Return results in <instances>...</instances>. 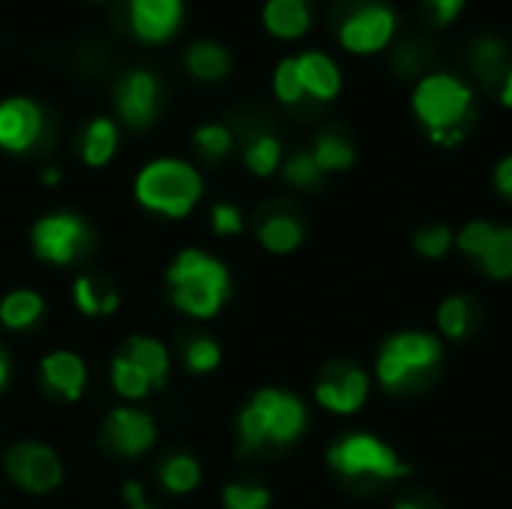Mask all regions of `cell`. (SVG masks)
<instances>
[{
    "mask_svg": "<svg viewBox=\"0 0 512 509\" xmlns=\"http://www.w3.org/2000/svg\"><path fill=\"white\" fill-rule=\"evenodd\" d=\"M168 282H171V297L174 306L186 315L195 318H210L222 309L225 297H228V273L225 267L204 255V252H183L171 270H168Z\"/></svg>",
    "mask_w": 512,
    "mask_h": 509,
    "instance_id": "6da1fadb",
    "label": "cell"
},
{
    "mask_svg": "<svg viewBox=\"0 0 512 509\" xmlns=\"http://www.w3.org/2000/svg\"><path fill=\"white\" fill-rule=\"evenodd\" d=\"M201 177L180 159H156L135 180V198L156 213L186 216L201 198Z\"/></svg>",
    "mask_w": 512,
    "mask_h": 509,
    "instance_id": "7a4b0ae2",
    "label": "cell"
},
{
    "mask_svg": "<svg viewBox=\"0 0 512 509\" xmlns=\"http://www.w3.org/2000/svg\"><path fill=\"white\" fill-rule=\"evenodd\" d=\"M441 357V342L432 333H399L390 336L378 354V381L390 390L405 387L417 375L435 369Z\"/></svg>",
    "mask_w": 512,
    "mask_h": 509,
    "instance_id": "3957f363",
    "label": "cell"
},
{
    "mask_svg": "<svg viewBox=\"0 0 512 509\" xmlns=\"http://www.w3.org/2000/svg\"><path fill=\"white\" fill-rule=\"evenodd\" d=\"M468 108H471V90L447 72L423 78L414 90V111L432 129V135L459 129Z\"/></svg>",
    "mask_w": 512,
    "mask_h": 509,
    "instance_id": "277c9868",
    "label": "cell"
},
{
    "mask_svg": "<svg viewBox=\"0 0 512 509\" xmlns=\"http://www.w3.org/2000/svg\"><path fill=\"white\" fill-rule=\"evenodd\" d=\"M330 465L342 474V477H378V480H393V477H405L408 465L378 438L372 435H351L342 438L333 450H330Z\"/></svg>",
    "mask_w": 512,
    "mask_h": 509,
    "instance_id": "5b68a950",
    "label": "cell"
},
{
    "mask_svg": "<svg viewBox=\"0 0 512 509\" xmlns=\"http://www.w3.org/2000/svg\"><path fill=\"white\" fill-rule=\"evenodd\" d=\"M6 474L18 489L42 495V492H51L60 486L63 468H60V459L54 456V450H48L42 444H15L6 453Z\"/></svg>",
    "mask_w": 512,
    "mask_h": 509,
    "instance_id": "8992f818",
    "label": "cell"
},
{
    "mask_svg": "<svg viewBox=\"0 0 512 509\" xmlns=\"http://www.w3.org/2000/svg\"><path fill=\"white\" fill-rule=\"evenodd\" d=\"M87 246V228L78 216H45L33 225V249L42 261L69 264Z\"/></svg>",
    "mask_w": 512,
    "mask_h": 509,
    "instance_id": "52a82bcc",
    "label": "cell"
},
{
    "mask_svg": "<svg viewBox=\"0 0 512 509\" xmlns=\"http://www.w3.org/2000/svg\"><path fill=\"white\" fill-rule=\"evenodd\" d=\"M393 30H396V15L381 3H369V6H360L354 15H348L342 21L339 39L354 54H372V51H381L390 42Z\"/></svg>",
    "mask_w": 512,
    "mask_h": 509,
    "instance_id": "ba28073f",
    "label": "cell"
},
{
    "mask_svg": "<svg viewBox=\"0 0 512 509\" xmlns=\"http://www.w3.org/2000/svg\"><path fill=\"white\" fill-rule=\"evenodd\" d=\"M156 441V426L147 414L135 408H117L108 414L102 426V444L117 453V456H141L153 447Z\"/></svg>",
    "mask_w": 512,
    "mask_h": 509,
    "instance_id": "9c48e42d",
    "label": "cell"
},
{
    "mask_svg": "<svg viewBox=\"0 0 512 509\" xmlns=\"http://www.w3.org/2000/svg\"><path fill=\"white\" fill-rule=\"evenodd\" d=\"M156 108H159V81H156V75L147 72V69L126 72L120 87H117V111H120V117L129 126L141 129V126L153 123Z\"/></svg>",
    "mask_w": 512,
    "mask_h": 509,
    "instance_id": "30bf717a",
    "label": "cell"
},
{
    "mask_svg": "<svg viewBox=\"0 0 512 509\" xmlns=\"http://www.w3.org/2000/svg\"><path fill=\"white\" fill-rule=\"evenodd\" d=\"M42 135V108L33 99L12 96L0 102V147L21 153L30 150Z\"/></svg>",
    "mask_w": 512,
    "mask_h": 509,
    "instance_id": "8fae6325",
    "label": "cell"
},
{
    "mask_svg": "<svg viewBox=\"0 0 512 509\" xmlns=\"http://www.w3.org/2000/svg\"><path fill=\"white\" fill-rule=\"evenodd\" d=\"M252 405L264 414L267 420V441L273 444H288L294 441L303 426H306V408L300 399L279 393V390H261Z\"/></svg>",
    "mask_w": 512,
    "mask_h": 509,
    "instance_id": "7c38bea8",
    "label": "cell"
},
{
    "mask_svg": "<svg viewBox=\"0 0 512 509\" xmlns=\"http://www.w3.org/2000/svg\"><path fill=\"white\" fill-rule=\"evenodd\" d=\"M183 21V0H129V24L138 39L162 42Z\"/></svg>",
    "mask_w": 512,
    "mask_h": 509,
    "instance_id": "4fadbf2b",
    "label": "cell"
},
{
    "mask_svg": "<svg viewBox=\"0 0 512 509\" xmlns=\"http://www.w3.org/2000/svg\"><path fill=\"white\" fill-rule=\"evenodd\" d=\"M366 396H369V378L360 369H339V372L327 375L315 390V399L333 414L360 411Z\"/></svg>",
    "mask_w": 512,
    "mask_h": 509,
    "instance_id": "5bb4252c",
    "label": "cell"
},
{
    "mask_svg": "<svg viewBox=\"0 0 512 509\" xmlns=\"http://www.w3.org/2000/svg\"><path fill=\"white\" fill-rule=\"evenodd\" d=\"M42 381L45 387L60 399H78L87 381V369L78 354L72 351H54L42 360Z\"/></svg>",
    "mask_w": 512,
    "mask_h": 509,
    "instance_id": "9a60e30c",
    "label": "cell"
},
{
    "mask_svg": "<svg viewBox=\"0 0 512 509\" xmlns=\"http://www.w3.org/2000/svg\"><path fill=\"white\" fill-rule=\"evenodd\" d=\"M297 66H300V78H303V87L309 96L315 99H333L342 87V75L336 69V63L321 54V51H306L297 57Z\"/></svg>",
    "mask_w": 512,
    "mask_h": 509,
    "instance_id": "2e32d148",
    "label": "cell"
},
{
    "mask_svg": "<svg viewBox=\"0 0 512 509\" xmlns=\"http://www.w3.org/2000/svg\"><path fill=\"white\" fill-rule=\"evenodd\" d=\"M309 3L306 0H267L264 3V24L273 36L297 39L309 30Z\"/></svg>",
    "mask_w": 512,
    "mask_h": 509,
    "instance_id": "e0dca14e",
    "label": "cell"
},
{
    "mask_svg": "<svg viewBox=\"0 0 512 509\" xmlns=\"http://www.w3.org/2000/svg\"><path fill=\"white\" fill-rule=\"evenodd\" d=\"M126 360L144 372L150 387H162L165 384V378H168V354H165V348L156 339H144V336L129 339Z\"/></svg>",
    "mask_w": 512,
    "mask_h": 509,
    "instance_id": "ac0fdd59",
    "label": "cell"
},
{
    "mask_svg": "<svg viewBox=\"0 0 512 509\" xmlns=\"http://www.w3.org/2000/svg\"><path fill=\"white\" fill-rule=\"evenodd\" d=\"M186 66L195 78L201 81H216V78H225L228 69H231V54L219 45V42H210V39H201L195 42L189 51H186Z\"/></svg>",
    "mask_w": 512,
    "mask_h": 509,
    "instance_id": "d6986e66",
    "label": "cell"
},
{
    "mask_svg": "<svg viewBox=\"0 0 512 509\" xmlns=\"http://www.w3.org/2000/svg\"><path fill=\"white\" fill-rule=\"evenodd\" d=\"M117 150V126L108 117L90 120V126L81 135V156L87 165H105Z\"/></svg>",
    "mask_w": 512,
    "mask_h": 509,
    "instance_id": "ffe728a7",
    "label": "cell"
},
{
    "mask_svg": "<svg viewBox=\"0 0 512 509\" xmlns=\"http://www.w3.org/2000/svg\"><path fill=\"white\" fill-rule=\"evenodd\" d=\"M42 315V297L36 291H12L0 303V321L9 330H24Z\"/></svg>",
    "mask_w": 512,
    "mask_h": 509,
    "instance_id": "44dd1931",
    "label": "cell"
},
{
    "mask_svg": "<svg viewBox=\"0 0 512 509\" xmlns=\"http://www.w3.org/2000/svg\"><path fill=\"white\" fill-rule=\"evenodd\" d=\"M258 237H261V243H264V249H270V252H291V249H297L300 246V240H303V228L291 219V216H273V219H267L264 225H261V231H258Z\"/></svg>",
    "mask_w": 512,
    "mask_h": 509,
    "instance_id": "7402d4cb",
    "label": "cell"
},
{
    "mask_svg": "<svg viewBox=\"0 0 512 509\" xmlns=\"http://www.w3.org/2000/svg\"><path fill=\"white\" fill-rule=\"evenodd\" d=\"M201 483V468L189 456H174L162 465V486L174 495H186Z\"/></svg>",
    "mask_w": 512,
    "mask_h": 509,
    "instance_id": "603a6c76",
    "label": "cell"
},
{
    "mask_svg": "<svg viewBox=\"0 0 512 509\" xmlns=\"http://www.w3.org/2000/svg\"><path fill=\"white\" fill-rule=\"evenodd\" d=\"M312 156H315V162H318L321 171H342V168H348L354 162L351 144L345 138H339V135H330V132L315 141Z\"/></svg>",
    "mask_w": 512,
    "mask_h": 509,
    "instance_id": "cb8c5ba5",
    "label": "cell"
},
{
    "mask_svg": "<svg viewBox=\"0 0 512 509\" xmlns=\"http://www.w3.org/2000/svg\"><path fill=\"white\" fill-rule=\"evenodd\" d=\"M486 276L492 279H510L512 276V228H498L492 246L480 258Z\"/></svg>",
    "mask_w": 512,
    "mask_h": 509,
    "instance_id": "d4e9b609",
    "label": "cell"
},
{
    "mask_svg": "<svg viewBox=\"0 0 512 509\" xmlns=\"http://www.w3.org/2000/svg\"><path fill=\"white\" fill-rule=\"evenodd\" d=\"M75 303L84 315H111L117 309V294L99 291V285L90 276H81L75 282Z\"/></svg>",
    "mask_w": 512,
    "mask_h": 509,
    "instance_id": "484cf974",
    "label": "cell"
},
{
    "mask_svg": "<svg viewBox=\"0 0 512 509\" xmlns=\"http://www.w3.org/2000/svg\"><path fill=\"white\" fill-rule=\"evenodd\" d=\"M279 159H282V147L273 135H258L255 141H249L246 147V165L252 174L258 177H267L279 168Z\"/></svg>",
    "mask_w": 512,
    "mask_h": 509,
    "instance_id": "4316f807",
    "label": "cell"
},
{
    "mask_svg": "<svg viewBox=\"0 0 512 509\" xmlns=\"http://www.w3.org/2000/svg\"><path fill=\"white\" fill-rule=\"evenodd\" d=\"M111 384L126 399H141L150 390V381L144 378V372L138 366H132L126 357H117L114 360V366H111Z\"/></svg>",
    "mask_w": 512,
    "mask_h": 509,
    "instance_id": "83f0119b",
    "label": "cell"
},
{
    "mask_svg": "<svg viewBox=\"0 0 512 509\" xmlns=\"http://www.w3.org/2000/svg\"><path fill=\"white\" fill-rule=\"evenodd\" d=\"M273 87H276V96L285 102V105H294L306 96V87H303V78H300V66H297V57H288L276 66V75H273Z\"/></svg>",
    "mask_w": 512,
    "mask_h": 509,
    "instance_id": "f1b7e54d",
    "label": "cell"
},
{
    "mask_svg": "<svg viewBox=\"0 0 512 509\" xmlns=\"http://www.w3.org/2000/svg\"><path fill=\"white\" fill-rule=\"evenodd\" d=\"M468 321H471V312H468V303L462 297H450L441 303L438 327L447 339H462L468 333Z\"/></svg>",
    "mask_w": 512,
    "mask_h": 509,
    "instance_id": "f546056e",
    "label": "cell"
},
{
    "mask_svg": "<svg viewBox=\"0 0 512 509\" xmlns=\"http://www.w3.org/2000/svg\"><path fill=\"white\" fill-rule=\"evenodd\" d=\"M195 144H198V150H201L204 156L219 159V156H225V153L231 150L234 138H231V129H228V126H222V123H207V126H201V129L195 132Z\"/></svg>",
    "mask_w": 512,
    "mask_h": 509,
    "instance_id": "4dcf8cb0",
    "label": "cell"
},
{
    "mask_svg": "<svg viewBox=\"0 0 512 509\" xmlns=\"http://www.w3.org/2000/svg\"><path fill=\"white\" fill-rule=\"evenodd\" d=\"M495 225H489V222H471L468 228H462V234L456 237V246L465 252V255H474V258H483L486 255V249L492 246V240H495Z\"/></svg>",
    "mask_w": 512,
    "mask_h": 509,
    "instance_id": "1f68e13d",
    "label": "cell"
},
{
    "mask_svg": "<svg viewBox=\"0 0 512 509\" xmlns=\"http://www.w3.org/2000/svg\"><path fill=\"white\" fill-rule=\"evenodd\" d=\"M225 509H267L270 507V492L258 486H228L222 492Z\"/></svg>",
    "mask_w": 512,
    "mask_h": 509,
    "instance_id": "d6a6232c",
    "label": "cell"
},
{
    "mask_svg": "<svg viewBox=\"0 0 512 509\" xmlns=\"http://www.w3.org/2000/svg\"><path fill=\"white\" fill-rule=\"evenodd\" d=\"M321 177V168L312 153H294L285 165V180L294 186H315Z\"/></svg>",
    "mask_w": 512,
    "mask_h": 509,
    "instance_id": "836d02e7",
    "label": "cell"
},
{
    "mask_svg": "<svg viewBox=\"0 0 512 509\" xmlns=\"http://www.w3.org/2000/svg\"><path fill=\"white\" fill-rule=\"evenodd\" d=\"M414 246H417V252H423L426 258H441V255H447V249L453 246V234H450V228H444V225L423 228V231H417Z\"/></svg>",
    "mask_w": 512,
    "mask_h": 509,
    "instance_id": "e575fe53",
    "label": "cell"
},
{
    "mask_svg": "<svg viewBox=\"0 0 512 509\" xmlns=\"http://www.w3.org/2000/svg\"><path fill=\"white\" fill-rule=\"evenodd\" d=\"M219 360H222V351H219V345L210 342V339H195V342L186 348V366H189L192 372H213V369L219 366Z\"/></svg>",
    "mask_w": 512,
    "mask_h": 509,
    "instance_id": "d590c367",
    "label": "cell"
},
{
    "mask_svg": "<svg viewBox=\"0 0 512 509\" xmlns=\"http://www.w3.org/2000/svg\"><path fill=\"white\" fill-rule=\"evenodd\" d=\"M240 438H243V450L246 453L267 441V420H264V414L255 405H249L240 414Z\"/></svg>",
    "mask_w": 512,
    "mask_h": 509,
    "instance_id": "8d00e7d4",
    "label": "cell"
},
{
    "mask_svg": "<svg viewBox=\"0 0 512 509\" xmlns=\"http://www.w3.org/2000/svg\"><path fill=\"white\" fill-rule=\"evenodd\" d=\"M474 60H477V69L486 75V78H495L498 69H501V60H504V48L498 39H480L477 48H474Z\"/></svg>",
    "mask_w": 512,
    "mask_h": 509,
    "instance_id": "74e56055",
    "label": "cell"
},
{
    "mask_svg": "<svg viewBox=\"0 0 512 509\" xmlns=\"http://www.w3.org/2000/svg\"><path fill=\"white\" fill-rule=\"evenodd\" d=\"M213 228H216V234H237L243 228L240 210L231 204H216L213 207Z\"/></svg>",
    "mask_w": 512,
    "mask_h": 509,
    "instance_id": "f35d334b",
    "label": "cell"
},
{
    "mask_svg": "<svg viewBox=\"0 0 512 509\" xmlns=\"http://www.w3.org/2000/svg\"><path fill=\"white\" fill-rule=\"evenodd\" d=\"M465 0H426V9L432 12L435 24H450L462 12Z\"/></svg>",
    "mask_w": 512,
    "mask_h": 509,
    "instance_id": "ab89813d",
    "label": "cell"
},
{
    "mask_svg": "<svg viewBox=\"0 0 512 509\" xmlns=\"http://www.w3.org/2000/svg\"><path fill=\"white\" fill-rule=\"evenodd\" d=\"M495 186H498L507 198H512V156H507V159L498 165V171H495Z\"/></svg>",
    "mask_w": 512,
    "mask_h": 509,
    "instance_id": "60d3db41",
    "label": "cell"
},
{
    "mask_svg": "<svg viewBox=\"0 0 512 509\" xmlns=\"http://www.w3.org/2000/svg\"><path fill=\"white\" fill-rule=\"evenodd\" d=\"M123 495H126V501H129L132 507H138V504H144V492H141V486H135V483H129Z\"/></svg>",
    "mask_w": 512,
    "mask_h": 509,
    "instance_id": "b9f144b4",
    "label": "cell"
},
{
    "mask_svg": "<svg viewBox=\"0 0 512 509\" xmlns=\"http://www.w3.org/2000/svg\"><path fill=\"white\" fill-rule=\"evenodd\" d=\"M501 99H504V105L512 108V69H507V78H504V87H501Z\"/></svg>",
    "mask_w": 512,
    "mask_h": 509,
    "instance_id": "7bdbcfd3",
    "label": "cell"
},
{
    "mask_svg": "<svg viewBox=\"0 0 512 509\" xmlns=\"http://www.w3.org/2000/svg\"><path fill=\"white\" fill-rule=\"evenodd\" d=\"M6 375H9V366H6V357H3V351H0V390H3V384H6Z\"/></svg>",
    "mask_w": 512,
    "mask_h": 509,
    "instance_id": "ee69618b",
    "label": "cell"
},
{
    "mask_svg": "<svg viewBox=\"0 0 512 509\" xmlns=\"http://www.w3.org/2000/svg\"><path fill=\"white\" fill-rule=\"evenodd\" d=\"M57 177H60V174H57V168H48V171L42 174V183H57Z\"/></svg>",
    "mask_w": 512,
    "mask_h": 509,
    "instance_id": "f6af8a7d",
    "label": "cell"
},
{
    "mask_svg": "<svg viewBox=\"0 0 512 509\" xmlns=\"http://www.w3.org/2000/svg\"><path fill=\"white\" fill-rule=\"evenodd\" d=\"M396 509H426V507H420V504H414V501H399Z\"/></svg>",
    "mask_w": 512,
    "mask_h": 509,
    "instance_id": "bcb514c9",
    "label": "cell"
},
{
    "mask_svg": "<svg viewBox=\"0 0 512 509\" xmlns=\"http://www.w3.org/2000/svg\"><path fill=\"white\" fill-rule=\"evenodd\" d=\"M132 509H147V507H144V504H138V507H132Z\"/></svg>",
    "mask_w": 512,
    "mask_h": 509,
    "instance_id": "7dc6e473",
    "label": "cell"
}]
</instances>
